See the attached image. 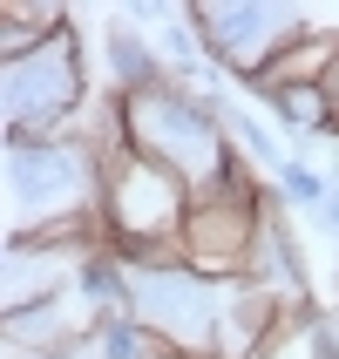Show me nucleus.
Listing matches in <instances>:
<instances>
[{
	"mask_svg": "<svg viewBox=\"0 0 339 359\" xmlns=\"http://www.w3.org/2000/svg\"><path fill=\"white\" fill-rule=\"evenodd\" d=\"M88 109H95V81H88L81 27H61L48 48L0 61V149L68 136V129L88 122Z\"/></svg>",
	"mask_w": 339,
	"mask_h": 359,
	"instance_id": "nucleus-1",
	"label": "nucleus"
},
{
	"mask_svg": "<svg viewBox=\"0 0 339 359\" xmlns=\"http://www.w3.org/2000/svg\"><path fill=\"white\" fill-rule=\"evenodd\" d=\"M122 116H129V149L157 156L163 170H177L190 190L218 177V163L231 156V129L197 88H157V95H122Z\"/></svg>",
	"mask_w": 339,
	"mask_h": 359,
	"instance_id": "nucleus-2",
	"label": "nucleus"
},
{
	"mask_svg": "<svg viewBox=\"0 0 339 359\" xmlns=\"http://www.w3.org/2000/svg\"><path fill=\"white\" fill-rule=\"evenodd\" d=\"M272 183H279V203H285V210H305V217H319V203L333 197V170H319V163H299V156L285 163Z\"/></svg>",
	"mask_w": 339,
	"mask_h": 359,
	"instance_id": "nucleus-12",
	"label": "nucleus"
},
{
	"mask_svg": "<svg viewBox=\"0 0 339 359\" xmlns=\"http://www.w3.org/2000/svg\"><path fill=\"white\" fill-rule=\"evenodd\" d=\"M333 55H339V34H333V27H312V20H305V27H299L292 41H285V48H279L272 61H265V68H258L251 81H244L238 95H244V102H265V95H279V88L319 81L326 68H333Z\"/></svg>",
	"mask_w": 339,
	"mask_h": 359,
	"instance_id": "nucleus-9",
	"label": "nucleus"
},
{
	"mask_svg": "<svg viewBox=\"0 0 339 359\" xmlns=\"http://www.w3.org/2000/svg\"><path fill=\"white\" fill-rule=\"evenodd\" d=\"M333 292H339V258H333Z\"/></svg>",
	"mask_w": 339,
	"mask_h": 359,
	"instance_id": "nucleus-14",
	"label": "nucleus"
},
{
	"mask_svg": "<svg viewBox=\"0 0 339 359\" xmlns=\"http://www.w3.org/2000/svg\"><path fill=\"white\" fill-rule=\"evenodd\" d=\"M102 238L109 244H183V224H190V183L177 170H163L157 156L142 149H122V156L102 163Z\"/></svg>",
	"mask_w": 339,
	"mask_h": 359,
	"instance_id": "nucleus-3",
	"label": "nucleus"
},
{
	"mask_svg": "<svg viewBox=\"0 0 339 359\" xmlns=\"http://www.w3.org/2000/svg\"><path fill=\"white\" fill-rule=\"evenodd\" d=\"M251 285H265L272 299H312L305 292V244L299 231H292V217H285L279 203V183H272V203H265V231H258V251H251Z\"/></svg>",
	"mask_w": 339,
	"mask_h": 359,
	"instance_id": "nucleus-8",
	"label": "nucleus"
},
{
	"mask_svg": "<svg viewBox=\"0 0 339 359\" xmlns=\"http://www.w3.org/2000/svg\"><path fill=\"white\" fill-rule=\"evenodd\" d=\"M190 27H197L211 68L244 88L305 27V14L299 7H279V0H190Z\"/></svg>",
	"mask_w": 339,
	"mask_h": 359,
	"instance_id": "nucleus-5",
	"label": "nucleus"
},
{
	"mask_svg": "<svg viewBox=\"0 0 339 359\" xmlns=\"http://www.w3.org/2000/svg\"><path fill=\"white\" fill-rule=\"evenodd\" d=\"M319 88H326V102H333V122H339V55H333V68L319 75Z\"/></svg>",
	"mask_w": 339,
	"mask_h": 359,
	"instance_id": "nucleus-13",
	"label": "nucleus"
},
{
	"mask_svg": "<svg viewBox=\"0 0 339 359\" xmlns=\"http://www.w3.org/2000/svg\"><path fill=\"white\" fill-rule=\"evenodd\" d=\"M61 27H75V14L55 7V0H0V61H20L34 48H48Z\"/></svg>",
	"mask_w": 339,
	"mask_h": 359,
	"instance_id": "nucleus-11",
	"label": "nucleus"
},
{
	"mask_svg": "<svg viewBox=\"0 0 339 359\" xmlns=\"http://www.w3.org/2000/svg\"><path fill=\"white\" fill-rule=\"evenodd\" d=\"M129 319H136L149 339L177 346V353L218 359V339H224V285L197 278L190 264L129 271Z\"/></svg>",
	"mask_w": 339,
	"mask_h": 359,
	"instance_id": "nucleus-4",
	"label": "nucleus"
},
{
	"mask_svg": "<svg viewBox=\"0 0 339 359\" xmlns=\"http://www.w3.org/2000/svg\"><path fill=\"white\" fill-rule=\"evenodd\" d=\"M265 190L258 203H224V197H190V224H183V264L211 285H238L251 278V251H258V231H265Z\"/></svg>",
	"mask_w": 339,
	"mask_h": 359,
	"instance_id": "nucleus-6",
	"label": "nucleus"
},
{
	"mask_svg": "<svg viewBox=\"0 0 339 359\" xmlns=\"http://www.w3.org/2000/svg\"><path fill=\"white\" fill-rule=\"evenodd\" d=\"M251 359H339V325H333V312H319L312 299L285 305V319L265 332V346Z\"/></svg>",
	"mask_w": 339,
	"mask_h": 359,
	"instance_id": "nucleus-10",
	"label": "nucleus"
},
{
	"mask_svg": "<svg viewBox=\"0 0 339 359\" xmlns=\"http://www.w3.org/2000/svg\"><path fill=\"white\" fill-rule=\"evenodd\" d=\"M102 88H116V95H157V88H177L170 61L157 55V41L142 34L129 14H122L116 27H102Z\"/></svg>",
	"mask_w": 339,
	"mask_h": 359,
	"instance_id": "nucleus-7",
	"label": "nucleus"
}]
</instances>
